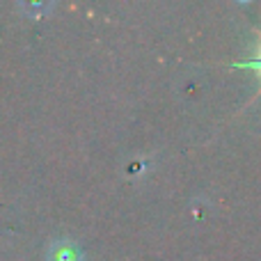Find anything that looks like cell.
<instances>
[{
    "mask_svg": "<svg viewBox=\"0 0 261 261\" xmlns=\"http://www.w3.org/2000/svg\"><path fill=\"white\" fill-rule=\"evenodd\" d=\"M257 67H259V76H261V39H259V55H257Z\"/></svg>",
    "mask_w": 261,
    "mask_h": 261,
    "instance_id": "6da1fadb",
    "label": "cell"
}]
</instances>
